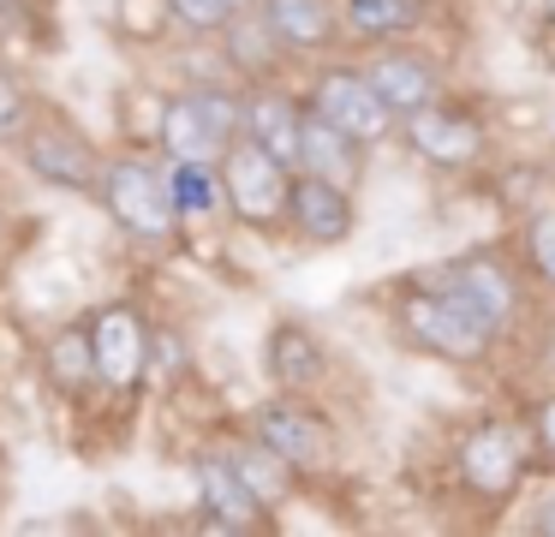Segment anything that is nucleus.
Returning a JSON list of instances; mask_svg holds the SVG:
<instances>
[{"mask_svg":"<svg viewBox=\"0 0 555 537\" xmlns=\"http://www.w3.org/2000/svg\"><path fill=\"white\" fill-rule=\"evenodd\" d=\"M96 203L108 209V221L120 227L132 245H173L180 239V197H173V174H168V155H108V167H102V191Z\"/></svg>","mask_w":555,"mask_h":537,"instance_id":"obj_1","label":"nucleus"},{"mask_svg":"<svg viewBox=\"0 0 555 537\" xmlns=\"http://www.w3.org/2000/svg\"><path fill=\"white\" fill-rule=\"evenodd\" d=\"M388 322H395L400 346H412V353H424V358H442V365H478V358H490V346H495V334L483 329L454 293H442L430 274L412 281V286H400Z\"/></svg>","mask_w":555,"mask_h":537,"instance_id":"obj_2","label":"nucleus"},{"mask_svg":"<svg viewBox=\"0 0 555 537\" xmlns=\"http://www.w3.org/2000/svg\"><path fill=\"white\" fill-rule=\"evenodd\" d=\"M240 131H245V95L216 90V84L168 95V102H162V119H156L162 155H168V162H204V167H216Z\"/></svg>","mask_w":555,"mask_h":537,"instance_id":"obj_3","label":"nucleus"},{"mask_svg":"<svg viewBox=\"0 0 555 537\" xmlns=\"http://www.w3.org/2000/svg\"><path fill=\"white\" fill-rule=\"evenodd\" d=\"M293 174H299L293 162H281L269 143H257V138H245V131H240V138L228 143V155L216 162L221 209H228L240 227H257V233H269V227H287Z\"/></svg>","mask_w":555,"mask_h":537,"instance_id":"obj_4","label":"nucleus"},{"mask_svg":"<svg viewBox=\"0 0 555 537\" xmlns=\"http://www.w3.org/2000/svg\"><path fill=\"white\" fill-rule=\"evenodd\" d=\"M13 150H18V162H25V174L42 179V186L78 191V197H96L102 191V167H108V155H102L66 114H54V107H37V114H30V126L18 131Z\"/></svg>","mask_w":555,"mask_h":537,"instance_id":"obj_5","label":"nucleus"},{"mask_svg":"<svg viewBox=\"0 0 555 537\" xmlns=\"http://www.w3.org/2000/svg\"><path fill=\"white\" fill-rule=\"evenodd\" d=\"M531 448H538V442H526L514 424H502V418H483V424H472L466 436H460V448H454L460 484H466L478 501L502 508V501L519 496V484H526Z\"/></svg>","mask_w":555,"mask_h":537,"instance_id":"obj_6","label":"nucleus"},{"mask_svg":"<svg viewBox=\"0 0 555 537\" xmlns=\"http://www.w3.org/2000/svg\"><path fill=\"white\" fill-rule=\"evenodd\" d=\"M430 281L442 286V293H454L460 305H466L472 317H478L483 329L495 334V341L514 329V322H519V305H526L514 263H502L495 251H466V257H454V263H442V269H430Z\"/></svg>","mask_w":555,"mask_h":537,"instance_id":"obj_7","label":"nucleus"},{"mask_svg":"<svg viewBox=\"0 0 555 537\" xmlns=\"http://www.w3.org/2000/svg\"><path fill=\"white\" fill-rule=\"evenodd\" d=\"M305 107H317L323 119L347 126L352 138H364L371 150H376V143H383L395 126H400V119H395V107H388L383 95H376L371 72H364V66H352V60H328V66L317 72L311 84H305Z\"/></svg>","mask_w":555,"mask_h":537,"instance_id":"obj_8","label":"nucleus"},{"mask_svg":"<svg viewBox=\"0 0 555 537\" xmlns=\"http://www.w3.org/2000/svg\"><path fill=\"white\" fill-rule=\"evenodd\" d=\"M85 329H90V346H96L102 388L132 394L150 376V365H156V329L144 322V310L126 305V298L120 305H96L85 317Z\"/></svg>","mask_w":555,"mask_h":537,"instance_id":"obj_9","label":"nucleus"},{"mask_svg":"<svg viewBox=\"0 0 555 537\" xmlns=\"http://www.w3.org/2000/svg\"><path fill=\"white\" fill-rule=\"evenodd\" d=\"M251 436L269 442V448H275L281 460H293L299 472L335 465V448H340L335 424L311 406V394H275V400H263L251 412Z\"/></svg>","mask_w":555,"mask_h":537,"instance_id":"obj_10","label":"nucleus"},{"mask_svg":"<svg viewBox=\"0 0 555 537\" xmlns=\"http://www.w3.org/2000/svg\"><path fill=\"white\" fill-rule=\"evenodd\" d=\"M400 138H406V150L418 162L442 167V174H466V167H478L490 155V131L478 126V114L448 107V102H430L418 114H406L400 119Z\"/></svg>","mask_w":555,"mask_h":537,"instance_id":"obj_11","label":"nucleus"},{"mask_svg":"<svg viewBox=\"0 0 555 537\" xmlns=\"http://www.w3.org/2000/svg\"><path fill=\"white\" fill-rule=\"evenodd\" d=\"M364 72H371L376 95L395 107V119L418 114V107H430V102H442V84H448L442 60H436L430 48L406 42V36H400V42H376L371 60H364Z\"/></svg>","mask_w":555,"mask_h":537,"instance_id":"obj_12","label":"nucleus"},{"mask_svg":"<svg viewBox=\"0 0 555 537\" xmlns=\"http://www.w3.org/2000/svg\"><path fill=\"white\" fill-rule=\"evenodd\" d=\"M287 233L311 251H335L359 233V203L352 186H335L323 174H293V197H287Z\"/></svg>","mask_w":555,"mask_h":537,"instance_id":"obj_13","label":"nucleus"},{"mask_svg":"<svg viewBox=\"0 0 555 537\" xmlns=\"http://www.w3.org/2000/svg\"><path fill=\"white\" fill-rule=\"evenodd\" d=\"M192 477H197V501H204L209 525H221V532H257V525H269V508L251 496V484L228 460V448H197Z\"/></svg>","mask_w":555,"mask_h":537,"instance_id":"obj_14","label":"nucleus"},{"mask_svg":"<svg viewBox=\"0 0 555 537\" xmlns=\"http://www.w3.org/2000/svg\"><path fill=\"white\" fill-rule=\"evenodd\" d=\"M257 12L269 18V30L281 36L293 60L328 54L347 36V7L340 0H257Z\"/></svg>","mask_w":555,"mask_h":537,"instance_id":"obj_15","label":"nucleus"},{"mask_svg":"<svg viewBox=\"0 0 555 537\" xmlns=\"http://www.w3.org/2000/svg\"><path fill=\"white\" fill-rule=\"evenodd\" d=\"M364 167H371V143L352 138L347 126L323 119L317 107H305V126H299V174H323L335 186H352L359 191Z\"/></svg>","mask_w":555,"mask_h":537,"instance_id":"obj_16","label":"nucleus"},{"mask_svg":"<svg viewBox=\"0 0 555 537\" xmlns=\"http://www.w3.org/2000/svg\"><path fill=\"white\" fill-rule=\"evenodd\" d=\"M263 370L281 394H317L328 376V353L305 322H275L263 346Z\"/></svg>","mask_w":555,"mask_h":537,"instance_id":"obj_17","label":"nucleus"},{"mask_svg":"<svg viewBox=\"0 0 555 537\" xmlns=\"http://www.w3.org/2000/svg\"><path fill=\"white\" fill-rule=\"evenodd\" d=\"M299 126H305V95L281 90V84H251L245 90V138L269 143L293 167H299Z\"/></svg>","mask_w":555,"mask_h":537,"instance_id":"obj_18","label":"nucleus"},{"mask_svg":"<svg viewBox=\"0 0 555 537\" xmlns=\"http://www.w3.org/2000/svg\"><path fill=\"white\" fill-rule=\"evenodd\" d=\"M42 376H49L54 394L66 400H85L90 388H102V370H96V346H90L85 322H66L42 341Z\"/></svg>","mask_w":555,"mask_h":537,"instance_id":"obj_19","label":"nucleus"},{"mask_svg":"<svg viewBox=\"0 0 555 537\" xmlns=\"http://www.w3.org/2000/svg\"><path fill=\"white\" fill-rule=\"evenodd\" d=\"M221 54H228V66H233V72H245V78H257V84H269V72H275L281 60H293L257 7H245L240 18L221 24Z\"/></svg>","mask_w":555,"mask_h":537,"instance_id":"obj_20","label":"nucleus"},{"mask_svg":"<svg viewBox=\"0 0 555 537\" xmlns=\"http://www.w3.org/2000/svg\"><path fill=\"white\" fill-rule=\"evenodd\" d=\"M228 460L240 465V477L251 484V496L263 501L269 513L275 508H287L293 501V489H299V465L293 460H281L269 442H257V436H245V442H228Z\"/></svg>","mask_w":555,"mask_h":537,"instance_id":"obj_21","label":"nucleus"},{"mask_svg":"<svg viewBox=\"0 0 555 537\" xmlns=\"http://www.w3.org/2000/svg\"><path fill=\"white\" fill-rule=\"evenodd\" d=\"M340 7H347V36L376 48V42H400V36L418 30L430 0H340Z\"/></svg>","mask_w":555,"mask_h":537,"instance_id":"obj_22","label":"nucleus"},{"mask_svg":"<svg viewBox=\"0 0 555 537\" xmlns=\"http://www.w3.org/2000/svg\"><path fill=\"white\" fill-rule=\"evenodd\" d=\"M519 257H526V269L543 286H555V203L526 209V221H519Z\"/></svg>","mask_w":555,"mask_h":537,"instance_id":"obj_23","label":"nucleus"},{"mask_svg":"<svg viewBox=\"0 0 555 537\" xmlns=\"http://www.w3.org/2000/svg\"><path fill=\"white\" fill-rule=\"evenodd\" d=\"M168 174H173V197H180L185 215H209L221 203L216 167H204V162H168Z\"/></svg>","mask_w":555,"mask_h":537,"instance_id":"obj_24","label":"nucleus"},{"mask_svg":"<svg viewBox=\"0 0 555 537\" xmlns=\"http://www.w3.org/2000/svg\"><path fill=\"white\" fill-rule=\"evenodd\" d=\"M162 7L173 12V24H185V30L197 36H221V24L240 18L245 7H257V0H162Z\"/></svg>","mask_w":555,"mask_h":537,"instance_id":"obj_25","label":"nucleus"},{"mask_svg":"<svg viewBox=\"0 0 555 537\" xmlns=\"http://www.w3.org/2000/svg\"><path fill=\"white\" fill-rule=\"evenodd\" d=\"M30 114H37L30 84L18 78L13 66H0V143H18V131L30 126Z\"/></svg>","mask_w":555,"mask_h":537,"instance_id":"obj_26","label":"nucleus"},{"mask_svg":"<svg viewBox=\"0 0 555 537\" xmlns=\"http://www.w3.org/2000/svg\"><path fill=\"white\" fill-rule=\"evenodd\" d=\"M531 442H538L543 460H555V394L531 406Z\"/></svg>","mask_w":555,"mask_h":537,"instance_id":"obj_27","label":"nucleus"},{"mask_svg":"<svg viewBox=\"0 0 555 537\" xmlns=\"http://www.w3.org/2000/svg\"><path fill=\"white\" fill-rule=\"evenodd\" d=\"M531 532H538V537H555V489L538 501V513H531Z\"/></svg>","mask_w":555,"mask_h":537,"instance_id":"obj_28","label":"nucleus"},{"mask_svg":"<svg viewBox=\"0 0 555 537\" xmlns=\"http://www.w3.org/2000/svg\"><path fill=\"white\" fill-rule=\"evenodd\" d=\"M18 7V0H0V18H7V12H13Z\"/></svg>","mask_w":555,"mask_h":537,"instance_id":"obj_29","label":"nucleus"},{"mask_svg":"<svg viewBox=\"0 0 555 537\" xmlns=\"http://www.w3.org/2000/svg\"><path fill=\"white\" fill-rule=\"evenodd\" d=\"M543 7H550V18H555V0H543Z\"/></svg>","mask_w":555,"mask_h":537,"instance_id":"obj_30","label":"nucleus"}]
</instances>
